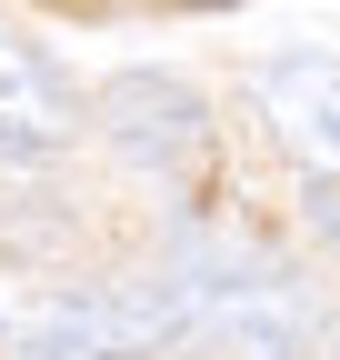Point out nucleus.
Listing matches in <instances>:
<instances>
[{"label":"nucleus","instance_id":"obj_1","mask_svg":"<svg viewBox=\"0 0 340 360\" xmlns=\"http://www.w3.org/2000/svg\"><path fill=\"white\" fill-rule=\"evenodd\" d=\"M190 330H200L190 281H91V290H60L20 321L30 360H150Z\"/></svg>","mask_w":340,"mask_h":360},{"label":"nucleus","instance_id":"obj_2","mask_svg":"<svg viewBox=\"0 0 340 360\" xmlns=\"http://www.w3.org/2000/svg\"><path fill=\"white\" fill-rule=\"evenodd\" d=\"M100 130H110V150L131 170H160V180H181V170L210 160V101L190 80H170V70L100 80Z\"/></svg>","mask_w":340,"mask_h":360},{"label":"nucleus","instance_id":"obj_3","mask_svg":"<svg viewBox=\"0 0 340 360\" xmlns=\"http://www.w3.org/2000/svg\"><path fill=\"white\" fill-rule=\"evenodd\" d=\"M190 300H200V340L230 360H310L320 350V300L290 270H240V281L190 290Z\"/></svg>","mask_w":340,"mask_h":360},{"label":"nucleus","instance_id":"obj_4","mask_svg":"<svg viewBox=\"0 0 340 360\" xmlns=\"http://www.w3.org/2000/svg\"><path fill=\"white\" fill-rule=\"evenodd\" d=\"M261 110H270L280 150L301 170H340V60H320V51L270 60L261 70Z\"/></svg>","mask_w":340,"mask_h":360},{"label":"nucleus","instance_id":"obj_5","mask_svg":"<svg viewBox=\"0 0 340 360\" xmlns=\"http://www.w3.org/2000/svg\"><path fill=\"white\" fill-rule=\"evenodd\" d=\"M70 130H80L70 80L40 60L20 30H0V150H60Z\"/></svg>","mask_w":340,"mask_h":360},{"label":"nucleus","instance_id":"obj_6","mask_svg":"<svg viewBox=\"0 0 340 360\" xmlns=\"http://www.w3.org/2000/svg\"><path fill=\"white\" fill-rule=\"evenodd\" d=\"M20 160H40V150H0V260L51 270V260H70V210H40L51 191L20 180Z\"/></svg>","mask_w":340,"mask_h":360},{"label":"nucleus","instance_id":"obj_7","mask_svg":"<svg viewBox=\"0 0 340 360\" xmlns=\"http://www.w3.org/2000/svg\"><path fill=\"white\" fill-rule=\"evenodd\" d=\"M301 210H310V231L340 250V170H310V191H301Z\"/></svg>","mask_w":340,"mask_h":360}]
</instances>
